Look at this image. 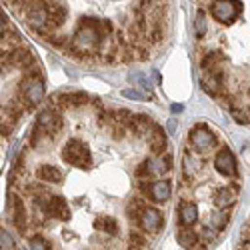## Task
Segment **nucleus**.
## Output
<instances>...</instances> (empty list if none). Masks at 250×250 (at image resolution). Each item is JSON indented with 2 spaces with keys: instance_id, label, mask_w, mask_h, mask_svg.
Here are the masks:
<instances>
[{
  "instance_id": "dca6fc26",
  "label": "nucleus",
  "mask_w": 250,
  "mask_h": 250,
  "mask_svg": "<svg viewBox=\"0 0 250 250\" xmlns=\"http://www.w3.org/2000/svg\"><path fill=\"white\" fill-rule=\"evenodd\" d=\"M154 126V122L148 118V116H132L130 120H128V128L136 134V136H144V134H148L150 132V128Z\"/></svg>"
},
{
  "instance_id": "9d476101",
  "label": "nucleus",
  "mask_w": 250,
  "mask_h": 250,
  "mask_svg": "<svg viewBox=\"0 0 250 250\" xmlns=\"http://www.w3.org/2000/svg\"><path fill=\"white\" fill-rule=\"evenodd\" d=\"M10 210H12V222H14V226L18 228L20 232L26 228V210H24V202H22V198H16V196H12V200H10Z\"/></svg>"
},
{
  "instance_id": "f704fd0d",
  "label": "nucleus",
  "mask_w": 250,
  "mask_h": 250,
  "mask_svg": "<svg viewBox=\"0 0 250 250\" xmlns=\"http://www.w3.org/2000/svg\"><path fill=\"white\" fill-rule=\"evenodd\" d=\"M4 24H6V20L2 14H0V32H4Z\"/></svg>"
},
{
  "instance_id": "0eeeda50",
  "label": "nucleus",
  "mask_w": 250,
  "mask_h": 250,
  "mask_svg": "<svg viewBox=\"0 0 250 250\" xmlns=\"http://www.w3.org/2000/svg\"><path fill=\"white\" fill-rule=\"evenodd\" d=\"M42 96H44V82L38 80V76L26 78V82H24V98L28 102V108L36 106V104L42 100Z\"/></svg>"
},
{
  "instance_id": "473e14b6",
  "label": "nucleus",
  "mask_w": 250,
  "mask_h": 250,
  "mask_svg": "<svg viewBox=\"0 0 250 250\" xmlns=\"http://www.w3.org/2000/svg\"><path fill=\"white\" fill-rule=\"evenodd\" d=\"M12 132V126H8V124L6 122H2V120H0V134H4V136H8Z\"/></svg>"
},
{
  "instance_id": "c85d7f7f",
  "label": "nucleus",
  "mask_w": 250,
  "mask_h": 250,
  "mask_svg": "<svg viewBox=\"0 0 250 250\" xmlns=\"http://www.w3.org/2000/svg\"><path fill=\"white\" fill-rule=\"evenodd\" d=\"M0 248H14V238L8 232L0 234Z\"/></svg>"
},
{
  "instance_id": "4be33fe9",
  "label": "nucleus",
  "mask_w": 250,
  "mask_h": 250,
  "mask_svg": "<svg viewBox=\"0 0 250 250\" xmlns=\"http://www.w3.org/2000/svg\"><path fill=\"white\" fill-rule=\"evenodd\" d=\"M142 208H144V204H142L138 198H132V200L128 202V206H126V214H128V218H138V214L142 212Z\"/></svg>"
},
{
  "instance_id": "1a4fd4ad",
  "label": "nucleus",
  "mask_w": 250,
  "mask_h": 250,
  "mask_svg": "<svg viewBox=\"0 0 250 250\" xmlns=\"http://www.w3.org/2000/svg\"><path fill=\"white\" fill-rule=\"evenodd\" d=\"M28 22L34 30L38 32H44L46 24H48V12H46V6L42 4H34L30 10H28Z\"/></svg>"
},
{
  "instance_id": "423d86ee",
  "label": "nucleus",
  "mask_w": 250,
  "mask_h": 250,
  "mask_svg": "<svg viewBox=\"0 0 250 250\" xmlns=\"http://www.w3.org/2000/svg\"><path fill=\"white\" fill-rule=\"evenodd\" d=\"M46 214L54 216L58 220H68L70 218V206L64 196H48L46 198Z\"/></svg>"
},
{
  "instance_id": "c9c22d12",
  "label": "nucleus",
  "mask_w": 250,
  "mask_h": 250,
  "mask_svg": "<svg viewBox=\"0 0 250 250\" xmlns=\"http://www.w3.org/2000/svg\"><path fill=\"white\" fill-rule=\"evenodd\" d=\"M172 112H182V106H180V104H172Z\"/></svg>"
},
{
  "instance_id": "a211bd4d",
  "label": "nucleus",
  "mask_w": 250,
  "mask_h": 250,
  "mask_svg": "<svg viewBox=\"0 0 250 250\" xmlns=\"http://www.w3.org/2000/svg\"><path fill=\"white\" fill-rule=\"evenodd\" d=\"M220 82H222V76L210 72V74L202 76V88H204V92H208L210 96H218L220 94Z\"/></svg>"
},
{
  "instance_id": "5701e85b",
  "label": "nucleus",
  "mask_w": 250,
  "mask_h": 250,
  "mask_svg": "<svg viewBox=\"0 0 250 250\" xmlns=\"http://www.w3.org/2000/svg\"><path fill=\"white\" fill-rule=\"evenodd\" d=\"M228 222V214L226 212H214L212 218H210V224L214 226V230H222Z\"/></svg>"
},
{
  "instance_id": "4468645a",
  "label": "nucleus",
  "mask_w": 250,
  "mask_h": 250,
  "mask_svg": "<svg viewBox=\"0 0 250 250\" xmlns=\"http://www.w3.org/2000/svg\"><path fill=\"white\" fill-rule=\"evenodd\" d=\"M238 186L232 184V186H222V188L216 190L214 194V202L220 206V208H226V206H230L236 202V196H238Z\"/></svg>"
},
{
  "instance_id": "393cba45",
  "label": "nucleus",
  "mask_w": 250,
  "mask_h": 250,
  "mask_svg": "<svg viewBox=\"0 0 250 250\" xmlns=\"http://www.w3.org/2000/svg\"><path fill=\"white\" fill-rule=\"evenodd\" d=\"M154 170H152V162L150 160H144L138 168H136V176L138 178H150V174H152Z\"/></svg>"
},
{
  "instance_id": "a878e982",
  "label": "nucleus",
  "mask_w": 250,
  "mask_h": 250,
  "mask_svg": "<svg viewBox=\"0 0 250 250\" xmlns=\"http://www.w3.org/2000/svg\"><path fill=\"white\" fill-rule=\"evenodd\" d=\"M194 28H196V34H198V36H204V34H206V20H204V12H198V14H196V24H194Z\"/></svg>"
},
{
  "instance_id": "39448f33",
  "label": "nucleus",
  "mask_w": 250,
  "mask_h": 250,
  "mask_svg": "<svg viewBox=\"0 0 250 250\" xmlns=\"http://www.w3.org/2000/svg\"><path fill=\"white\" fill-rule=\"evenodd\" d=\"M190 142L194 144L196 150H210L216 144V136L208 130L204 124H198V126H194L190 132Z\"/></svg>"
},
{
  "instance_id": "2f4dec72",
  "label": "nucleus",
  "mask_w": 250,
  "mask_h": 250,
  "mask_svg": "<svg viewBox=\"0 0 250 250\" xmlns=\"http://www.w3.org/2000/svg\"><path fill=\"white\" fill-rule=\"evenodd\" d=\"M170 168H172V156L164 154L162 156V170H170Z\"/></svg>"
},
{
  "instance_id": "2eb2a0df",
  "label": "nucleus",
  "mask_w": 250,
  "mask_h": 250,
  "mask_svg": "<svg viewBox=\"0 0 250 250\" xmlns=\"http://www.w3.org/2000/svg\"><path fill=\"white\" fill-rule=\"evenodd\" d=\"M172 194V188H170V182L168 180H156L150 184V192L148 196H152L154 202H166Z\"/></svg>"
},
{
  "instance_id": "20e7f679",
  "label": "nucleus",
  "mask_w": 250,
  "mask_h": 250,
  "mask_svg": "<svg viewBox=\"0 0 250 250\" xmlns=\"http://www.w3.org/2000/svg\"><path fill=\"white\" fill-rule=\"evenodd\" d=\"M214 168H216L222 176H226V178L236 176L238 168H236V158H234V154L228 150V148L218 150V154H216V158H214Z\"/></svg>"
},
{
  "instance_id": "72a5a7b5",
  "label": "nucleus",
  "mask_w": 250,
  "mask_h": 250,
  "mask_svg": "<svg viewBox=\"0 0 250 250\" xmlns=\"http://www.w3.org/2000/svg\"><path fill=\"white\" fill-rule=\"evenodd\" d=\"M174 130H176V120H174V118H170V122H168V132L172 134Z\"/></svg>"
},
{
  "instance_id": "aec40b11",
  "label": "nucleus",
  "mask_w": 250,
  "mask_h": 250,
  "mask_svg": "<svg viewBox=\"0 0 250 250\" xmlns=\"http://www.w3.org/2000/svg\"><path fill=\"white\" fill-rule=\"evenodd\" d=\"M154 132L150 134V148H152V152H156V154H162L164 150H166V146H168V138H166V134L158 128V126H154L152 128Z\"/></svg>"
},
{
  "instance_id": "b1692460",
  "label": "nucleus",
  "mask_w": 250,
  "mask_h": 250,
  "mask_svg": "<svg viewBox=\"0 0 250 250\" xmlns=\"http://www.w3.org/2000/svg\"><path fill=\"white\" fill-rule=\"evenodd\" d=\"M130 80L132 82H136V84L140 86V88H144L146 92H152V82L144 76V74H130Z\"/></svg>"
},
{
  "instance_id": "bb28decb",
  "label": "nucleus",
  "mask_w": 250,
  "mask_h": 250,
  "mask_svg": "<svg viewBox=\"0 0 250 250\" xmlns=\"http://www.w3.org/2000/svg\"><path fill=\"white\" fill-rule=\"evenodd\" d=\"M30 248L46 250V248H50V242H48V240H44V238H40V236H34V238L30 240Z\"/></svg>"
},
{
  "instance_id": "e433bc0d",
  "label": "nucleus",
  "mask_w": 250,
  "mask_h": 250,
  "mask_svg": "<svg viewBox=\"0 0 250 250\" xmlns=\"http://www.w3.org/2000/svg\"><path fill=\"white\" fill-rule=\"evenodd\" d=\"M32 2H34V4H42V6H44V4L48 2V0H32Z\"/></svg>"
},
{
  "instance_id": "7c9ffc66",
  "label": "nucleus",
  "mask_w": 250,
  "mask_h": 250,
  "mask_svg": "<svg viewBox=\"0 0 250 250\" xmlns=\"http://www.w3.org/2000/svg\"><path fill=\"white\" fill-rule=\"evenodd\" d=\"M138 188H140L142 194H146V196H148V192H150V182H148L146 178H142V180L138 182Z\"/></svg>"
},
{
  "instance_id": "c756f323",
  "label": "nucleus",
  "mask_w": 250,
  "mask_h": 250,
  "mask_svg": "<svg viewBox=\"0 0 250 250\" xmlns=\"http://www.w3.org/2000/svg\"><path fill=\"white\" fill-rule=\"evenodd\" d=\"M122 96H124V98H130V100H144V98H146L144 94H140L138 90H124Z\"/></svg>"
},
{
  "instance_id": "ddd939ff",
  "label": "nucleus",
  "mask_w": 250,
  "mask_h": 250,
  "mask_svg": "<svg viewBox=\"0 0 250 250\" xmlns=\"http://www.w3.org/2000/svg\"><path fill=\"white\" fill-rule=\"evenodd\" d=\"M178 218L182 226H192L198 220V206L194 202H180L178 204Z\"/></svg>"
},
{
  "instance_id": "412c9836",
  "label": "nucleus",
  "mask_w": 250,
  "mask_h": 250,
  "mask_svg": "<svg viewBox=\"0 0 250 250\" xmlns=\"http://www.w3.org/2000/svg\"><path fill=\"white\" fill-rule=\"evenodd\" d=\"M176 240H178V244L184 246V248H194V246L198 244V234H196L194 230H190L188 226H186V228H182V230L176 234Z\"/></svg>"
},
{
  "instance_id": "f03ea898",
  "label": "nucleus",
  "mask_w": 250,
  "mask_h": 250,
  "mask_svg": "<svg viewBox=\"0 0 250 250\" xmlns=\"http://www.w3.org/2000/svg\"><path fill=\"white\" fill-rule=\"evenodd\" d=\"M96 22H98V20L84 18V20H82V24H80V28L74 34V46L80 48L82 52H90V50H94L100 44L102 34L98 32Z\"/></svg>"
},
{
  "instance_id": "cd10ccee",
  "label": "nucleus",
  "mask_w": 250,
  "mask_h": 250,
  "mask_svg": "<svg viewBox=\"0 0 250 250\" xmlns=\"http://www.w3.org/2000/svg\"><path fill=\"white\" fill-rule=\"evenodd\" d=\"M130 244H132V248H144L146 246V238H142L138 232H132L130 234Z\"/></svg>"
},
{
  "instance_id": "7ed1b4c3",
  "label": "nucleus",
  "mask_w": 250,
  "mask_h": 250,
  "mask_svg": "<svg viewBox=\"0 0 250 250\" xmlns=\"http://www.w3.org/2000/svg\"><path fill=\"white\" fill-rule=\"evenodd\" d=\"M242 10L240 0H216L212 4V16L222 24H232Z\"/></svg>"
},
{
  "instance_id": "f3484780",
  "label": "nucleus",
  "mask_w": 250,
  "mask_h": 250,
  "mask_svg": "<svg viewBox=\"0 0 250 250\" xmlns=\"http://www.w3.org/2000/svg\"><path fill=\"white\" fill-rule=\"evenodd\" d=\"M38 174V180H42V182H52V184H60L62 178H64V174H62L56 166L52 164H42L40 168L36 170Z\"/></svg>"
},
{
  "instance_id": "6e6552de",
  "label": "nucleus",
  "mask_w": 250,
  "mask_h": 250,
  "mask_svg": "<svg viewBox=\"0 0 250 250\" xmlns=\"http://www.w3.org/2000/svg\"><path fill=\"white\" fill-rule=\"evenodd\" d=\"M138 222H140V226L144 228V230L156 232V230H160V226H162V214L156 210V208H146L144 206L142 212L138 214Z\"/></svg>"
},
{
  "instance_id": "9b49d317",
  "label": "nucleus",
  "mask_w": 250,
  "mask_h": 250,
  "mask_svg": "<svg viewBox=\"0 0 250 250\" xmlns=\"http://www.w3.org/2000/svg\"><path fill=\"white\" fill-rule=\"evenodd\" d=\"M44 6H46V12H48V24L50 26H62V24L66 22V16H68L66 6L54 4V2H50V0H48Z\"/></svg>"
},
{
  "instance_id": "f8f14e48",
  "label": "nucleus",
  "mask_w": 250,
  "mask_h": 250,
  "mask_svg": "<svg viewBox=\"0 0 250 250\" xmlns=\"http://www.w3.org/2000/svg\"><path fill=\"white\" fill-rule=\"evenodd\" d=\"M8 62L12 66H18V68L24 70V68H30L34 64V54L30 50H26V48H16V50L10 52Z\"/></svg>"
},
{
  "instance_id": "6ab92c4d",
  "label": "nucleus",
  "mask_w": 250,
  "mask_h": 250,
  "mask_svg": "<svg viewBox=\"0 0 250 250\" xmlns=\"http://www.w3.org/2000/svg\"><path fill=\"white\" fill-rule=\"evenodd\" d=\"M94 228H96V230H100V232L110 234V236L118 234V222L112 216H98L94 220Z\"/></svg>"
},
{
  "instance_id": "f257e3e1",
  "label": "nucleus",
  "mask_w": 250,
  "mask_h": 250,
  "mask_svg": "<svg viewBox=\"0 0 250 250\" xmlns=\"http://www.w3.org/2000/svg\"><path fill=\"white\" fill-rule=\"evenodd\" d=\"M62 160L76 168H88L92 162V154L86 142H82L80 138H70L66 142V146L62 148Z\"/></svg>"
}]
</instances>
